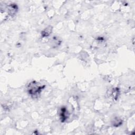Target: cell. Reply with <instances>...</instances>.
Here are the masks:
<instances>
[{
  "instance_id": "cell-5",
  "label": "cell",
  "mask_w": 135,
  "mask_h": 135,
  "mask_svg": "<svg viewBox=\"0 0 135 135\" xmlns=\"http://www.w3.org/2000/svg\"><path fill=\"white\" fill-rule=\"evenodd\" d=\"M119 89L118 88L116 89H113L112 92V98H113V99L116 100L118 97L119 95Z\"/></svg>"
},
{
  "instance_id": "cell-1",
  "label": "cell",
  "mask_w": 135,
  "mask_h": 135,
  "mask_svg": "<svg viewBox=\"0 0 135 135\" xmlns=\"http://www.w3.org/2000/svg\"><path fill=\"white\" fill-rule=\"evenodd\" d=\"M44 87L45 86H41L38 82L34 81L29 84L28 87V91L32 97H35L41 93Z\"/></svg>"
},
{
  "instance_id": "cell-2",
  "label": "cell",
  "mask_w": 135,
  "mask_h": 135,
  "mask_svg": "<svg viewBox=\"0 0 135 135\" xmlns=\"http://www.w3.org/2000/svg\"><path fill=\"white\" fill-rule=\"evenodd\" d=\"M18 9V6L16 4H12L10 5L8 7V11H9V14L12 17H13L14 15H15L17 13Z\"/></svg>"
},
{
  "instance_id": "cell-3",
  "label": "cell",
  "mask_w": 135,
  "mask_h": 135,
  "mask_svg": "<svg viewBox=\"0 0 135 135\" xmlns=\"http://www.w3.org/2000/svg\"><path fill=\"white\" fill-rule=\"evenodd\" d=\"M68 111H66V109L65 108H62L61 109L60 115L62 122H64L67 119V118L68 117Z\"/></svg>"
},
{
  "instance_id": "cell-4",
  "label": "cell",
  "mask_w": 135,
  "mask_h": 135,
  "mask_svg": "<svg viewBox=\"0 0 135 135\" xmlns=\"http://www.w3.org/2000/svg\"><path fill=\"white\" fill-rule=\"evenodd\" d=\"M52 31V28L51 26H49L47 28H46L44 30H43L42 31L41 35L43 38H45L49 37L50 34L51 33Z\"/></svg>"
}]
</instances>
